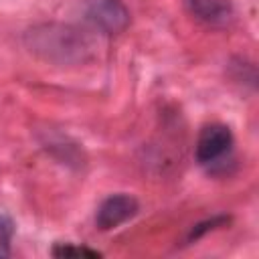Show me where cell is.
Masks as SVG:
<instances>
[{"label": "cell", "mask_w": 259, "mask_h": 259, "mask_svg": "<svg viewBox=\"0 0 259 259\" xmlns=\"http://www.w3.org/2000/svg\"><path fill=\"white\" fill-rule=\"evenodd\" d=\"M22 40L32 55L55 65H79L93 55V40L89 34L71 24H36L24 32Z\"/></svg>", "instance_id": "cell-1"}, {"label": "cell", "mask_w": 259, "mask_h": 259, "mask_svg": "<svg viewBox=\"0 0 259 259\" xmlns=\"http://www.w3.org/2000/svg\"><path fill=\"white\" fill-rule=\"evenodd\" d=\"M233 146L235 138L229 125L225 123H208L200 130L194 156L196 162L210 174L225 172L229 164H233Z\"/></svg>", "instance_id": "cell-2"}, {"label": "cell", "mask_w": 259, "mask_h": 259, "mask_svg": "<svg viewBox=\"0 0 259 259\" xmlns=\"http://www.w3.org/2000/svg\"><path fill=\"white\" fill-rule=\"evenodd\" d=\"M87 20L105 34H119L130 24V10L121 0H91Z\"/></svg>", "instance_id": "cell-3"}, {"label": "cell", "mask_w": 259, "mask_h": 259, "mask_svg": "<svg viewBox=\"0 0 259 259\" xmlns=\"http://www.w3.org/2000/svg\"><path fill=\"white\" fill-rule=\"evenodd\" d=\"M140 210V202L136 200V196L125 194V192H117V194H109L95 212V227L99 231H111L117 229L119 225L127 223L130 219H134Z\"/></svg>", "instance_id": "cell-4"}, {"label": "cell", "mask_w": 259, "mask_h": 259, "mask_svg": "<svg viewBox=\"0 0 259 259\" xmlns=\"http://www.w3.org/2000/svg\"><path fill=\"white\" fill-rule=\"evenodd\" d=\"M186 10L208 26H225L233 18V6L227 0H184Z\"/></svg>", "instance_id": "cell-5"}, {"label": "cell", "mask_w": 259, "mask_h": 259, "mask_svg": "<svg viewBox=\"0 0 259 259\" xmlns=\"http://www.w3.org/2000/svg\"><path fill=\"white\" fill-rule=\"evenodd\" d=\"M51 255L59 259H77V257H87V259H97L101 257L99 251L89 249L85 245H75V243H55L51 247Z\"/></svg>", "instance_id": "cell-6"}, {"label": "cell", "mask_w": 259, "mask_h": 259, "mask_svg": "<svg viewBox=\"0 0 259 259\" xmlns=\"http://www.w3.org/2000/svg\"><path fill=\"white\" fill-rule=\"evenodd\" d=\"M229 221H231V217H227V214H214L212 219H206V221H202V223L194 225V227L190 229L188 237H186V243L198 241L202 235H206L208 231H214V229H219V227H225Z\"/></svg>", "instance_id": "cell-7"}, {"label": "cell", "mask_w": 259, "mask_h": 259, "mask_svg": "<svg viewBox=\"0 0 259 259\" xmlns=\"http://www.w3.org/2000/svg\"><path fill=\"white\" fill-rule=\"evenodd\" d=\"M14 221L10 214L0 212V259L10 255V243L14 237Z\"/></svg>", "instance_id": "cell-8"}]
</instances>
